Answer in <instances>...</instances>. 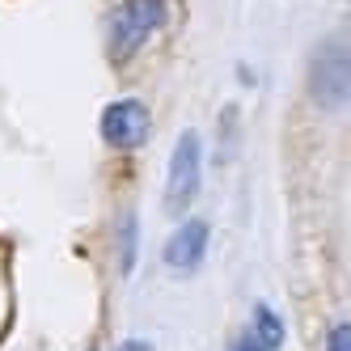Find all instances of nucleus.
<instances>
[{"label":"nucleus","instance_id":"nucleus-2","mask_svg":"<svg viewBox=\"0 0 351 351\" xmlns=\"http://www.w3.org/2000/svg\"><path fill=\"white\" fill-rule=\"evenodd\" d=\"M309 93L322 110H339L351 97V64H347V43L343 38H326L313 64H309Z\"/></svg>","mask_w":351,"mask_h":351},{"label":"nucleus","instance_id":"nucleus-9","mask_svg":"<svg viewBox=\"0 0 351 351\" xmlns=\"http://www.w3.org/2000/svg\"><path fill=\"white\" fill-rule=\"evenodd\" d=\"M237 351H263V347H258V343H254V339H250V343H241V347H237Z\"/></svg>","mask_w":351,"mask_h":351},{"label":"nucleus","instance_id":"nucleus-6","mask_svg":"<svg viewBox=\"0 0 351 351\" xmlns=\"http://www.w3.org/2000/svg\"><path fill=\"white\" fill-rule=\"evenodd\" d=\"M254 343L263 351H275L284 343V326H280V317H275L267 305H254Z\"/></svg>","mask_w":351,"mask_h":351},{"label":"nucleus","instance_id":"nucleus-1","mask_svg":"<svg viewBox=\"0 0 351 351\" xmlns=\"http://www.w3.org/2000/svg\"><path fill=\"white\" fill-rule=\"evenodd\" d=\"M165 21V0H123L110 17V34H106V51L114 64H128L140 47L161 30Z\"/></svg>","mask_w":351,"mask_h":351},{"label":"nucleus","instance_id":"nucleus-4","mask_svg":"<svg viewBox=\"0 0 351 351\" xmlns=\"http://www.w3.org/2000/svg\"><path fill=\"white\" fill-rule=\"evenodd\" d=\"M148 132H153V110L140 97H119V102H110L102 110V140L110 148H119V153L140 148L148 140Z\"/></svg>","mask_w":351,"mask_h":351},{"label":"nucleus","instance_id":"nucleus-8","mask_svg":"<svg viewBox=\"0 0 351 351\" xmlns=\"http://www.w3.org/2000/svg\"><path fill=\"white\" fill-rule=\"evenodd\" d=\"M326 351H351V330L339 322L330 335H326Z\"/></svg>","mask_w":351,"mask_h":351},{"label":"nucleus","instance_id":"nucleus-5","mask_svg":"<svg viewBox=\"0 0 351 351\" xmlns=\"http://www.w3.org/2000/svg\"><path fill=\"white\" fill-rule=\"evenodd\" d=\"M204 254H208V224L204 220H186L165 245V267L173 275H191L199 263H204Z\"/></svg>","mask_w":351,"mask_h":351},{"label":"nucleus","instance_id":"nucleus-10","mask_svg":"<svg viewBox=\"0 0 351 351\" xmlns=\"http://www.w3.org/2000/svg\"><path fill=\"white\" fill-rule=\"evenodd\" d=\"M128 351H148V343H128Z\"/></svg>","mask_w":351,"mask_h":351},{"label":"nucleus","instance_id":"nucleus-7","mask_svg":"<svg viewBox=\"0 0 351 351\" xmlns=\"http://www.w3.org/2000/svg\"><path fill=\"white\" fill-rule=\"evenodd\" d=\"M136 216H123V224H119V271L123 275H132V267H136Z\"/></svg>","mask_w":351,"mask_h":351},{"label":"nucleus","instance_id":"nucleus-3","mask_svg":"<svg viewBox=\"0 0 351 351\" xmlns=\"http://www.w3.org/2000/svg\"><path fill=\"white\" fill-rule=\"evenodd\" d=\"M199 178H204V148H199L195 132H182L169 157V178H165V212L182 216L191 199L199 195Z\"/></svg>","mask_w":351,"mask_h":351}]
</instances>
